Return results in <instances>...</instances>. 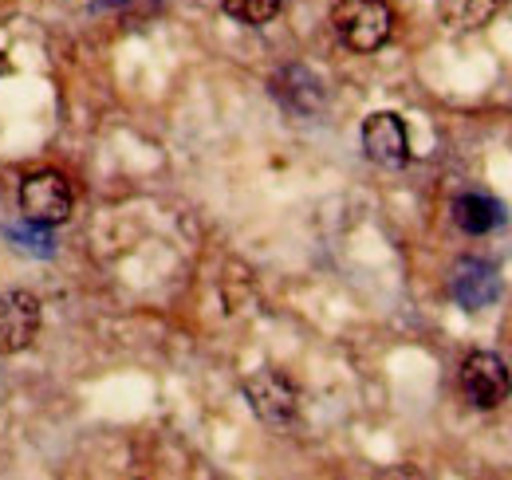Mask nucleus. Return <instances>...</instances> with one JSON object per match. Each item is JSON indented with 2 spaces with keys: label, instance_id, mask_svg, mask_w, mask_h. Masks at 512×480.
Returning a JSON list of instances; mask_svg holds the SVG:
<instances>
[{
  "label": "nucleus",
  "instance_id": "nucleus-1",
  "mask_svg": "<svg viewBox=\"0 0 512 480\" xmlns=\"http://www.w3.org/2000/svg\"><path fill=\"white\" fill-rule=\"evenodd\" d=\"M331 28L351 52H379L394 32V12L386 0H335Z\"/></svg>",
  "mask_w": 512,
  "mask_h": 480
},
{
  "label": "nucleus",
  "instance_id": "nucleus-2",
  "mask_svg": "<svg viewBox=\"0 0 512 480\" xmlns=\"http://www.w3.org/2000/svg\"><path fill=\"white\" fill-rule=\"evenodd\" d=\"M461 394L469 406L477 410H497L501 402H509L512 394V370L509 362L493 351H473L461 362Z\"/></svg>",
  "mask_w": 512,
  "mask_h": 480
},
{
  "label": "nucleus",
  "instance_id": "nucleus-3",
  "mask_svg": "<svg viewBox=\"0 0 512 480\" xmlns=\"http://www.w3.org/2000/svg\"><path fill=\"white\" fill-rule=\"evenodd\" d=\"M71 205H75V193H71V181L56 170H40V174H28L20 185V209L28 221L36 225H64L71 217Z\"/></svg>",
  "mask_w": 512,
  "mask_h": 480
},
{
  "label": "nucleus",
  "instance_id": "nucleus-4",
  "mask_svg": "<svg viewBox=\"0 0 512 480\" xmlns=\"http://www.w3.org/2000/svg\"><path fill=\"white\" fill-rule=\"evenodd\" d=\"M245 398H249L256 418L268 425H288L300 410V390L292 386V378L280 370H268V366L245 378Z\"/></svg>",
  "mask_w": 512,
  "mask_h": 480
},
{
  "label": "nucleus",
  "instance_id": "nucleus-5",
  "mask_svg": "<svg viewBox=\"0 0 512 480\" xmlns=\"http://www.w3.org/2000/svg\"><path fill=\"white\" fill-rule=\"evenodd\" d=\"M363 154L375 162V166H386V170H402L410 162V130L402 115L394 111H375L371 119L363 122Z\"/></svg>",
  "mask_w": 512,
  "mask_h": 480
},
{
  "label": "nucleus",
  "instance_id": "nucleus-6",
  "mask_svg": "<svg viewBox=\"0 0 512 480\" xmlns=\"http://www.w3.org/2000/svg\"><path fill=\"white\" fill-rule=\"evenodd\" d=\"M40 335V300L24 288L0 292V355H20Z\"/></svg>",
  "mask_w": 512,
  "mask_h": 480
},
{
  "label": "nucleus",
  "instance_id": "nucleus-7",
  "mask_svg": "<svg viewBox=\"0 0 512 480\" xmlns=\"http://www.w3.org/2000/svg\"><path fill=\"white\" fill-rule=\"evenodd\" d=\"M449 292H453V300L461 303L465 311H485L501 296V272L489 260H481V256H465V260L453 264Z\"/></svg>",
  "mask_w": 512,
  "mask_h": 480
},
{
  "label": "nucleus",
  "instance_id": "nucleus-8",
  "mask_svg": "<svg viewBox=\"0 0 512 480\" xmlns=\"http://www.w3.org/2000/svg\"><path fill=\"white\" fill-rule=\"evenodd\" d=\"M272 91H276V99L288 107V111H296V115H320L323 103H327V87H323V79L312 71V67H284L276 79H272Z\"/></svg>",
  "mask_w": 512,
  "mask_h": 480
},
{
  "label": "nucleus",
  "instance_id": "nucleus-9",
  "mask_svg": "<svg viewBox=\"0 0 512 480\" xmlns=\"http://www.w3.org/2000/svg\"><path fill=\"white\" fill-rule=\"evenodd\" d=\"M453 225L469 237H485L497 225H505V205L489 193H461L453 201Z\"/></svg>",
  "mask_w": 512,
  "mask_h": 480
},
{
  "label": "nucleus",
  "instance_id": "nucleus-10",
  "mask_svg": "<svg viewBox=\"0 0 512 480\" xmlns=\"http://www.w3.org/2000/svg\"><path fill=\"white\" fill-rule=\"evenodd\" d=\"M505 0H438V16L449 32H477L497 20Z\"/></svg>",
  "mask_w": 512,
  "mask_h": 480
},
{
  "label": "nucleus",
  "instance_id": "nucleus-11",
  "mask_svg": "<svg viewBox=\"0 0 512 480\" xmlns=\"http://www.w3.org/2000/svg\"><path fill=\"white\" fill-rule=\"evenodd\" d=\"M280 4L284 0H221L225 16H233L237 24H249V28H264L280 16Z\"/></svg>",
  "mask_w": 512,
  "mask_h": 480
},
{
  "label": "nucleus",
  "instance_id": "nucleus-12",
  "mask_svg": "<svg viewBox=\"0 0 512 480\" xmlns=\"http://www.w3.org/2000/svg\"><path fill=\"white\" fill-rule=\"evenodd\" d=\"M4 237L12 240V248H20L28 256H52L56 252V244L48 237V225H36V221H28V225H4Z\"/></svg>",
  "mask_w": 512,
  "mask_h": 480
},
{
  "label": "nucleus",
  "instance_id": "nucleus-13",
  "mask_svg": "<svg viewBox=\"0 0 512 480\" xmlns=\"http://www.w3.org/2000/svg\"><path fill=\"white\" fill-rule=\"evenodd\" d=\"M0 75H8V60L4 56H0Z\"/></svg>",
  "mask_w": 512,
  "mask_h": 480
}]
</instances>
